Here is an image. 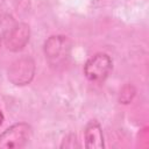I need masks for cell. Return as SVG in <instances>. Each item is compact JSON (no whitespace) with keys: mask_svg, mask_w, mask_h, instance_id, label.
Returning a JSON list of instances; mask_svg holds the SVG:
<instances>
[{"mask_svg":"<svg viewBox=\"0 0 149 149\" xmlns=\"http://www.w3.org/2000/svg\"><path fill=\"white\" fill-rule=\"evenodd\" d=\"M44 55L51 68H63L68 64L71 56L70 40L63 35L50 36L44 43Z\"/></svg>","mask_w":149,"mask_h":149,"instance_id":"cell-1","label":"cell"},{"mask_svg":"<svg viewBox=\"0 0 149 149\" xmlns=\"http://www.w3.org/2000/svg\"><path fill=\"white\" fill-rule=\"evenodd\" d=\"M33 129L26 122H19L0 134V148H22L31 139Z\"/></svg>","mask_w":149,"mask_h":149,"instance_id":"cell-2","label":"cell"},{"mask_svg":"<svg viewBox=\"0 0 149 149\" xmlns=\"http://www.w3.org/2000/svg\"><path fill=\"white\" fill-rule=\"evenodd\" d=\"M113 63L107 54L99 52L92 56L84 65V74L91 81H104L112 70Z\"/></svg>","mask_w":149,"mask_h":149,"instance_id":"cell-3","label":"cell"},{"mask_svg":"<svg viewBox=\"0 0 149 149\" xmlns=\"http://www.w3.org/2000/svg\"><path fill=\"white\" fill-rule=\"evenodd\" d=\"M34 74H35V63L28 56H23L16 59L8 69V79L15 85L29 84Z\"/></svg>","mask_w":149,"mask_h":149,"instance_id":"cell-4","label":"cell"},{"mask_svg":"<svg viewBox=\"0 0 149 149\" xmlns=\"http://www.w3.org/2000/svg\"><path fill=\"white\" fill-rule=\"evenodd\" d=\"M29 27L26 23H17L8 35L5 45L10 51H19L21 50L29 41Z\"/></svg>","mask_w":149,"mask_h":149,"instance_id":"cell-5","label":"cell"},{"mask_svg":"<svg viewBox=\"0 0 149 149\" xmlns=\"http://www.w3.org/2000/svg\"><path fill=\"white\" fill-rule=\"evenodd\" d=\"M85 147L90 149H101L104 148V135L100 123L97 120H91L84 130Z\"/></svg>","mask_w":149,"mask_h":149,"instance_id":"cell-6","label":"cell"},{"mask_svg":"<svg viewBox=\"0 0 149 149\" xmlns=\"http://www.w3.org/2000/svg\"><path fill=\"white\" fill-rule=\"evenodd\" d=\"M16 21L9 14H0V48L5 44L8 35L15 27Z\"/></svg>","mask_w":149,"mask_h":149,"instance_id":"cell-7","label":"cell"},{"mask_svg":"<svg viewBox=\"0 0 149 149\" xmlns=\"http://www.w3.org/2000/svg\"><path fill=\"white\" fill-rule=\"evenodd\" d=\"M62 148H73V147H79V144L77 143V137L74 134H70L69 136H66L61 146Z\"/></svg>","mask_w":149,"mask_h":149,"instance_id":"cell-8","label":"cell"},{"mask_svg":"<svg viewBox=\"0 0 149 149\" xmlns=\"http://www.w3.org/2000/svg\"><path fill=\"white\" fill-rule=\"evenodd\" d=\"M2 121H3V114H2V112H1V109H0V125L2 123Z\"/></svg>","mask_w":149,"mask_h":149,"instance_id":"cell-9","label":"cell"}]
</instances>
